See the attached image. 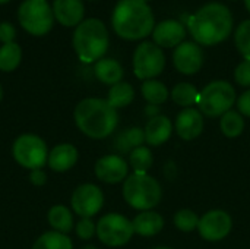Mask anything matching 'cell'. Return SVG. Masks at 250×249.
Segmentation results:
<instances>
[{
    "mask_svg": "<svg viewBox=\"0 0 250 249\" xmlns=\"http://www.w3.org/2000/svg\"><path fill=\"white\" fill-rule=\"evenodd\" d=\"M9 0H0V4H3V3H7Z\"/></svg>",
    "mask_w": 250,
    "mask_h": 249,
    "instance_id": "cell-42",
    "label": "cell"
},
{
    "mask_svg": "<svg viewBox=\"0 0 250 249\" xmlns=\"http://www.w3.org/2000/svg\"><path fill=\"white\" fill-rule=\"evenodd\" d=\"M144 1H148V0H144Z\"/></svg>",
    "mask_w": 250,
    "mask_h": 249,
    "instance_id": "cell-43",
    "label": "cell"
},
{
    "mask_svg": "<svg viewBox=\"0 0 250 249\" xmlns=\"http://www.w3.org/2000/svg\"><path fill=\"white\" fill-rule=\"evenodd\" d=\"M171 98L176 104L182 106V107H190L193 104L198 103V98H199V92L198 90L189 84V82H180L177 84L173 91H171Z\"/></svg>",
    "mask_w": 250,
    "mask_h": 249,
    "instance_id": "cell-29",
    "label": "cell"
},
{
    "mask_svg": "<svg viewBox=\"0 0 250 249\" xmlns=\"http://www.w3.org/2000/svg\"><path fill=\"white\" fill-rule=\"evenodd\" d=\"M1 98H3V88H1V85H0V101H1Z\"/></svg>",
    "mask_w": 250,
    "mask_h": 249,
    "instance_id": "cell-39",
    "label": "cell"
},
{
    "mask_svg": "<svg viewBox=\"0 0 250 249\" xmlns=\"http://www.w3.org/2000/svg\"><path fill=\"white\" fill-rule=\"evenodd\" d=\"M73 244L67 235L59 232H45L42 233L32 245L31 249H72Z\"/></svg>",
    "mask_w": 250,
    "mask_h": 249,
    "instance_id": "cell-25",
    "label": "cell"
},
{
    "mask_svg": "<svg viewBox=\"0 0 250 249\" xmlns=\"http://www.w3.org/2000/svg\"><path fill=\"white\" fill-rule=\"evenodd\" d=\"M245 4H246V9H248V12L250 13V0H245Z\"/></svg>",
    "mask_w": 250,
    "mask_h": 249,
    "instance_id": "cell-38",
    "label": "cell"
},
{
    "mask_svg": "<svg viewBox=\"0 0 250 249\" xmlns=\"http://www.w3.org/2000/svg\"><path fill=\"white\" fill-rule=\"evenodd\" d=\"M236 47L245 57V60H250V19L243 21L236 29Z\"/></svg>",
    "mask_w": 250,
    "mask_h": 249,
    "instance_id": "cell-31",
    "label": "cell"
},
{
    "mask_svg": "<svg viewBox=\"0 0 250 249\" xmlns=\"http://www.w3.org/2000/svg\"><path fill=\"white\" fill-rule=\"evenodd\" d=\"M234 79L242 87H250V60H243L236 68Z\"/></svg>",
    "mask_w": 250,
    "mask_h": 249,
    "instance_id": "cell-34",
    "label": "cell"
},
{
    "mask_svg": "<svg viewBox=\"0 0 250 249\" xmlns=\"http://www.w3.org/2000/svg\"><path fill=\"white\" fill-rule=\"evenodd\" d=\"M166 66V56L155 43H141L133 54V70L136 78L148 81L158 76Z\"/></svg>",
    "mask_w": 250,
    "mask_h": 249,
    "instance_id": "cell-10",
    "label": "cell"
},
{
    "mask_svg": "<svg viewBox=\"0 0 250 249\" xmlns=\"http://www.w3.org/2000/svg\"><path fill=\"white\" fill-rule=\"evenodd\" d=\"M135 233L144 238H151L160 233L164 227V219L161 214L149 210V211H142L139 213L135 220L132 222Z\"/></svg>",
    "mask_w": 250,
    "mask_h": 249,
    "instance_id": "cell-20",
    "label": "cell"
},
{
    "mask_svg": "<svg viewBox=\"0 0 250 249\" xmlns=\"http://www.w3.org/2000/svg\"><path fill=\"white\" fill-rule=\"evenodd\" d=\"M78 150L72 144H59L48 153L47 164L54 172H67L78 161Z\"/></svg>",
    "mask_w": 250,
    "mask_h": 249,
    "instance_id": "cell-19",
    "label": "cell"
},
{
    "mask_svg": "<svg viewBox=\"0 0 250 249\" xmlns=\"http://www.w3.org/2000/svg\"><path fill=\"white\" fill-rule=\"evenodd\" d=\"M54 19H57L64 26H78L85 13L82 0H54L53 1Z\"/></svg>",
    "mask_w": 250,
    "mask_h": 249,
    "instance_id": "cell-17",
    "label": "cell"
},
{
    "mask_svg": "<svg viewBox=\"0 0 250 249\" xmlns=\"http://www.w3.org/2000/svg\"><path fill=\"white\" fill-rule=\"evenodd\" d=\"M22 28L32 35H45L54 23L53 7L47 0H25L18 10Z\"/></svg>",
    "mask_w": 250,
    "mask_h": 249,
    "instance_id": "cell-7",
    "label": "cell"
},
{
    "mask_svg": "<svg viewBox=\"0 0 250 249\" xmlns=\"http://www.w3.org/2000/svg\"><path fill=\"white\" fill-rule=\"evenodd\" d=\"M220 128H221V132L227 138H236V136L242 135V132L245 129V119L239 112L229 110L227 113H224L221 116Z\"/></svg>",
    "mask_w": 250,
    "mask_h": 249,
    "instance_id": "cell-27",
    "label": "cell"
},
{
    "mask_svg": "<svg viewBox=\"0 0 250 249\" xmlns=\"http://www.w3.org/2000/svg\"><path fill=\"white\" fill-rule=\"evenodd\" d=\"M133 225L129 219L122 214L110 213L103 216L97 223V236L98 239L111 248L126 245L133 236Z\"/></svg>",
    "mask_w": 250,
    "mask_h": 249,
    "instance_id": "cell-9",
    "label": "cell"
},
{
    "mask_svg": "<svg viewBox=\"0 0 250 249\" xmlns=\"http://www.w3.org/2000/svg\"><path fill=\"white\" fill-rule=\"evenodd\" d=\"M113 29L123 40H142L152 34L155 21L151 7L144 0H120L111 16Z\"/></svg>",
    "mask_w": 250,
    "mask_h": 249,
    "instance_id": "cell-3",
    "label": "cell"
},
{
    "mask_svg": "<svg viewBox=\"0 0 250 249\" xmlns=\"http://www.w3.org/2000/svg\"><path fill=\"white\" fill-rule=\"evenodd\" d=\"M72 210L82 219H91L101 211L104 205L103 191L92 183H83L78 186L70 198Z\"/></svg>",
    "mask_w": 250,
    "mask_h": 249,
    "instance_id": "cell-11",
    "label": "cell"
},
{
    "mask_svg": "<svg viewBox=\"0 0 250 249\" xmlns=\"http://www.w3.org/2000/svg\"><path fill=\"white\" fill-rule=\"evenodd\" d=\"M123 198L135 210L149 211L163 198V189L148 173H132L123 183Z\"/></svg>",
    "mask_w": 250,
    "mask_h": 249,
    "instance_id": "cell-5",
    "label": "cell"
},
{
    "mask_svg": "<svg viewBox=\"0 0 250 249\" xmlns=\"http://www.w3.org/2000/svg\"><path fill=\"white\" fill-rule=\"evenodd\" d=\"M12 154L19 166L29 170L42 169L48 160L47 144L42 138L32 134H23L18 136L12 145Z\"/></svg>",
    "mask_w": 250,
    "mask_h": 249,
    "instance_id": "cell-8",
    "label": "cell"
},
{
    "mask_svg": "<svg viewBox=\"0 0 250 249\" xmlns=\"http://www.w3.org/2000/svg\"><path fill=\"white\" fill-rule=\"evenodd\" d=\"M15 37H16L15 26L9 22H1L0 23V41L3 44H9V43H13Z\"/></svg>",
    "mask_w": 250,
    "mask_h": 249,
    "instance_id": "cell-35",
    "label": "cell"
},
{
    "mask_svg": "<svg viewBox=\"0 0 250 249\" xmlns=\"http://www.w3.org/2000/svg\"><path fill=\"white\" fill-rule=\"evenodd\" d=\"M236 103V90L227 81H214L208 84L198 98L199 112L207 117H218L227 113Z\"/></svg>",
    "mask_w": 250,
    "mask_h": 249,
    "instance_id": "cell-6",
    "label": "cell"
},
{
    "mask_svg": "<svg viewBox=\"0 0 250 249\" xmlns=\"http://www.w3.org/2000/svg\"><path fill=\"white\" fill-rule=\"evenodd\" d=\"M233 227L230 214L224 210H211L205 213L198 223V230L202 239L217 242L224 239Z\"/></svg>",
    "mask_w": 250,
    "mask_h": 249,
    "instance_id": "cell-12",
    "label": "cell"
},
{
    "mask_svg": "<svg viewBox=\"0 0 250 249\" xmlns=\"http://www.w3.org/2000/svg\"><path fill=\"white\" fill-rule=\"evenodd\" d=\"M129 163L133 167L135 173H146L154 164V157L151 150L144 145L132 150L129 153Z\"/></svg>",
    "mask_w": 250,
    "mask_h": 249,
    "instance_id": "cell-30",
    "label": "cell"
},
{
    "mask_svg": "<svg viewBox=\"0 0 250 249\" xmlns=\"http://www.w3.org/2000/svg\"><path fill=\"white\" fill-rule=\"evenodd\" d=\"M94 172H95V176L101 182L113 185V183L126 181L129 166L120 156L110 154L97 160L94 166Z\"/></svg>",
    "mask_w": 250,
    "mask_h": 249,
    "instance_id": "cell-14",
    "label": "cell"
},
{
    "mask_svg": "<svg viewBox=\"0 0 250 249\" xmlns=\"http://www.w3.org/2000/svg\"><path fill=\"white\" fill-rule=\"evenodd\" d=\"M135 98V90L129 82H119L116 85H113L108 91V97L107 101L117 110V109H123L126 106H129Z\"/></svg>",
    "mask_w": 250,
    "mask_h": 249,
    "instance_id": "cell-24",
    "label": "cell"
},
{
    "mask_svg": "<svg viewBox=\"0 0 250 249\" xmlns=\"http://www.w3.org/2000/svg\"><path fill=\"white\" fill-rule=\"evenodd\" d=\"M73 48L83 63H92L103 59L108 48V32L105 25L97 18L82 21L73 32Z\"/></svg>",
    "mask_w": 250,
    "mask_h": 249,
    "instance_id": "cell-4",
    "label": "cell"
},
{
    "mask_svg": "<svg viewBox=\"0 0 250 249\" xmlns=\"http://www.w3.org/2000/svg\"><path fill=\"white\" fill-rule=\"evenodd\" d=\"M22 60V50L16 43L3 44L0 47V70L12 72Z\"/></svg>",
    "mask_w": 250,
    "mask_h": 249,
    "instance_id": "cell-28",
    "label": "cell"
},
{
    "mask_svg": "<svg viewBox=\"0 0 250 249\" xmlns=\"http://www.w3.org/2000/svg\"><path fill=\"white\" fill-rule=\"evenodd\" d=\"M152 37H154V43L158 47H166V48L177 47L179 44L183 43L186 37V29L179 21L167 19L157 23V26L152 31Z\"/></svg>",
    "mask_w": 250,
    "mask_h": 249,
    "instance_id": "cell-16",
    "label": "cell"
},
{
    "mask_svg": "<svg viewBox=\"0 0 250 249\" xmlns=\"http://www.w3.org/2000/svg\"><path fill=\"white\" fill-rule=\"evenodd\" d=\"M83 249H97V248H95L94 245H88V247H85V248H83Z\"/></svg>",
    "mask_w": 250,
    "mask_h": 249,
    "instance_id": "cell-40",
    "label": "cell"
},
{
    "mask_svg": "<svg viewBox=\"0 0 250 249\" xmlns=\"http://www.w3.org/2000/svg\"><path fill=\"white\" fill-rule=\"evenodd\" d=\"M176 69L185 75H193L201 70L204 65V51L198 43L185 41L179 44L173 53Z\"/></svg>",
    "mask_w": 250,
    "mask_h": 249,
    "instance_id": "cell-13",
    "label": "cell"
},
{
    "mask_svg": "<svg viewBox=\"0 0 250 249\" xmlns=\"http://www.w3.org/2000/svg\"><path fill=\"white\" fill-rule=\"evenodd\" d=\"M97 233V225L91 220V219H81L76 223V235L83 239L88 241L91 239L94 235Z\"/></svg>",
    "mask_w": 250,
    "mask_h": 249,
    "instance_id": "cell-33",
    "label": "cell"
},
{
    "mask_svg": "<svg viewBox=\"0 0 250 249\" xmlns=\"http://www.w3.org/2000/svg\"><path fill=\"white\" fill-rule=\"evenodd\" d=\"M144 132H145V142H148L152 147H158L167 142V139L171 136L173 125L167 116L155 114L148 120Z\"/></svg>",
    "mask_w": 250,
    "mask_h": 249,
    "instance_id": "cell-18",
    "label": "cell"
},
{
    "mask_svg": "<svg viewBox=\"0 0 250 249\" xmlns=\"http://www.w3.org/2000/svg\"><path fill=\"white\" fill-rule=\"evenodd\" d=\"M29 181H31V183H32V185H35V186H42V185L47 182V175L42 172V169L31 170Z\"/></svg>",
    "mask_w": 250,
    "mask_h": 249,
    "instance_id": "cell-37",
    "label": "cell"
},
{
    "mask_svg": "<svg viewBox=\"0 0 250 249\" xmlns=\"http://www.w3.org/2000/svg\"><path fill=\"white\" fill-rule=\"evenodd\" d=\"M237 107H239V113L242 116H248L250 117V90L246 92H243L239 100H237Z\"/></svg>",
    "mask_w": 250,
    "mask_h": 249,
    "instance_id": "cell-36",
    "label": "cell"
},
{
    "mask_svg": "<svg viewBox=\"0 0 250 249\" xmlns=\"http://www.w3.org/2000/svg\"><path fill=\"white\" fill-rule=\"evenodd\" d=\"M204 114L193 107L183 109L176 119V134L185 139V141H192L198 138L204 132Z\"/></svg>",
    "mask_w": 250,
    "mask_h": 249,
    "instance_id": "cell-15",
    "label": "cell"
},
{
    "mask_svg": "<svg viewBox=\"0 0 250 249\" xmlns=\"http://www.w3.org/2000/svg\"><path fill=\"white\" fill-rule=\"evenodd\" d=\"M94 73L103 84L116 85L122 82L123 78V68L114 59H100L94 66Z\"/></svg>",
    "mask_w": 250,
    "mask_h": 249,
    "instance_id": "cell-21",
    "label": "cell"
},
{
    "mask_svg": "<svg viewBox=\"0 0 250 249\" xmlns=\"http://www.w3.org/2000/svg\"><path fill=\"white\" fill-rule=\"evenodd\" d=\"M48 225L53 227L54 232L59 233H69L73 229V216L70 210L64 205H54L48 210L47 214Z\"/></svg>",
    "mask_w": 250,
    "mask_h": 249,
    "instance_id": "cell-22",
    "label": "cell"
},
{
    "mask_svg": "<svg viewBox=\"0 0 250 249\" xmlns=\"http://www.w3.org/2000/svg\"><path fill=\"white\" fill-rule=\"evenodd\" d=\"M116 148L122 153H130L132 150L141 147L145 142V132L142 128H129L125 129L114 141Z\"/></svg>",
    "mask_w": 250,
    "mask_h": 249,
    "instance_id": "cell-23",
    "label": "cell"
},
{
    "mask_svg": "<svg viewBox=\"0 0 250 249\" xmlns=\"http://www.w3.org/2000/svg\"><path fill=\"white\" fill-rule=\"evenodd\" d=\"M73 117L78 129L92 139L107 138L116 131L119 123L117 110L103 98H85L79 101Z\"/></svg>",
    "mask_w": 250,
    "mask_h": 249,
    "instance_id": "cell-2",
    "label": "cell"
},
{
    "mask_svg": "<svg viewBox=\"0 0 250 249\" xmlns=\"http://www.w3.org/2000/svg\"><path fill=\"white\" fill-rule=\"evenodd\" d=\"M154 249H171V248H167V247H158V248H154Z\"/></svg>",
    "mask_w": 250,
    "mask_h": 249,
    "instance_id": "cell-41",
    "label": "cell"
},
{
    "mask_svg": "<svg viewBox=\"0 0 250 249\" xmlns=\"http://www.w3.org/2000/svg\"><path fill=\"white\" fill-rule=\"evenodd\" d=\"M198 223H199V217L192 210L185 208V210H179L174 214V226L182 232H192L198 229Z\"/></svg>",
    "mask_w": 250,
    "mask_h": 249,
    "instance_id": "cell-32",
    "label": "cell"
},
{
    "mask_svg": "<svg viewBox=\"0 0 250 249\" xmlns=\"http://www.w3.org/2000/svg\"><path fill=\"white\" fill-rule=\"evenodd\" d=\"M141 91H142L144 98H145L151 106L163 104V103H166L167 98H168V90H167V87H166L163 82L155 81V79L144 81Z\"/></svg>",
    "mask_w": 250,
    "mask_h": 249,
    "instance_id": "cell-26",
    "label": "cell"
},
{
    "mask_svg": "<svg viewBox=\"0 0 250 249\" xmlns=\"http://www.w3.org/2000/svg\"><path fill=\"white\" fill-rule=\"evenodd\" d=\"M188 28L195 43L215 45L223 43L233 31V15L224 4L212 1L189 18Z\"/></svg>",
    "mask_w": 250,
    "mask_h": 249,
    "instance_id": "cell-1",
    "label": "cell"
}]
</instances>
